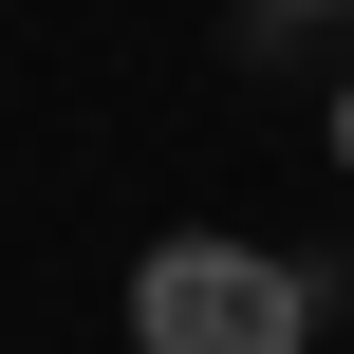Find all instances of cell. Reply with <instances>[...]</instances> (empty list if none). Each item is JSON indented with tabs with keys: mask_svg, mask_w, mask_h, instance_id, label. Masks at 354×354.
<instances>
[{
	"mask_svg": "<svg viewBox=\"0 0 354 354\" xmlns=\"http://www.w3.org/2000/svg\"><path fill=\"white\" fill-rule=\"evenodd\" d=\"M299 317H317V280L261 261V243H224V224H187V243L131 261V354H299Z\"/></svg>",
	"mask_w": 354,
	"mask_h": 354,
	"instance_id": "6da1fadb",
	"label": "cell"
},
{
	"mask_svg": "<svg viewBox=\"0 0 354 354\" xmlns=\"http://www.w3.org/2000/svg\"><path fill=\"white\" fill-rule=\"evenodd\" d=\"M261 19H336V0H261Z\"/></svg>",
	"mask_w": 354,
	"mask_h": 354,
	"instance_id": "7a4b0ae2",
	"label": "cell"
},
{
	"mask_svg": "<svg viewBox=\"0 0 354 354\" xmlns=\"http://www.w3.org/2000/svg\"><path fill=\"white\" fill-rule=\"evenodd\" d=\"M336 168H354V93H336Z\"/></svg>",
	"mask_w": 354,
	"mask_h": 354,
	"instance_id": "3957f363",
	"label": "cell"
}]
</instances>
